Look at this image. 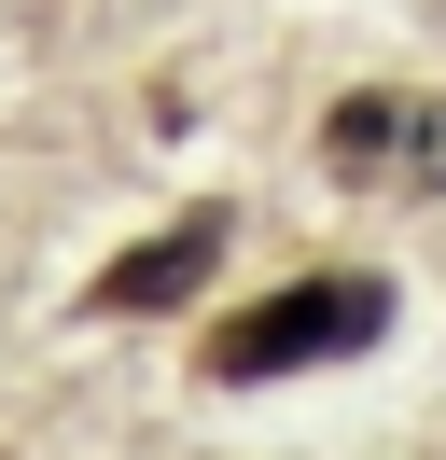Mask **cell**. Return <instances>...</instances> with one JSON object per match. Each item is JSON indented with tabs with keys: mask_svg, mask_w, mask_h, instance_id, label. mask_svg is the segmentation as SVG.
Returning a JSON list of instances; mask_svg holds the SVG:
<instances>
[{
	"mask_svg": "<svg viewBox=\"0 0 446 460\" xmlns=\"http://www.w3.org/2000/svg\"><path fill=\"white\" fill-rule=\"evenodd\" d=\"M377 335H390V279H377V265H307V279L223 307L210 349H195V376H210V391H265V376L349 363V349H377Z\"/></svg>",
	"mask_w": 446,
	"mask_h": 460,
	"instance_id": "6da1fadb",
	"label": "cell"
},
{
	"mask_svg": "<svg viewBox=\"0 0 446 460\" xmlns=\"http://www.w3.org/2000/svg\"><path fill=\"white\" fill-rule=\"evenodd\" d=\"M223 237H237L223 209H182L167 237H139V252H112L98 279H84V307H98V321H167V307H195V293L223 279Z\"/></svg>",
	"mask_w": 446,
	"mask_h": 460,
	"instance_id": "7a4b0ae2",
	"label": "cell"
},
{
	"mask_svg": "<svg viewBox=\"0 0 446 460\" xmlns=\"http://www.w3.org/2000/svg\"><path fill=\"white\" fill-rule=\"evenodd\" d=\"M390 181L446 196V98H390Z\"/></svg>",
	"mask_w": 446,
	"mask_h": 460,
	"instance_id": "3957f363",
	"label": "cell"
}]
</instances>
